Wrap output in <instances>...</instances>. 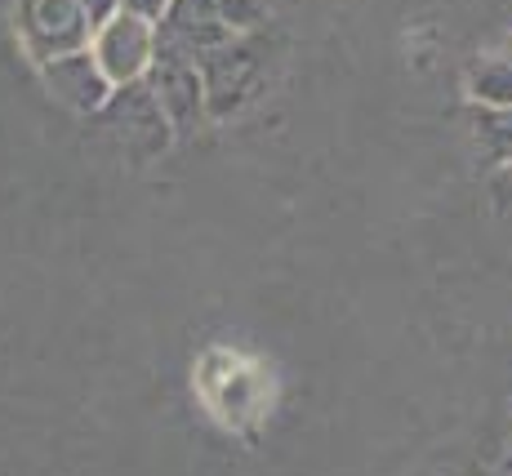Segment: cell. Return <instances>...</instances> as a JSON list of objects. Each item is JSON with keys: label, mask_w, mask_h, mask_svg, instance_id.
I'll use <instances>...</instances> for the list:
<instances>
[{"label": "cell", "mask_w": 512, "mask_h": 476, "mask_svg": "<svg viewBox=\"0 0 512 476\" xmlns=\"http://www.w3.org/2000/svg\"><path fill=\"white\" fill-rule=\"evenodd\" d=\"M165 5H170V0H121V9H130V14L147 18V23H156V18L165 14Z\"/></svg>", "instance_id": "30bf717a"}, {"label": "cell", "mask_w": 512, "mask_h": 476, "mask_svg": "<svg viewBox=\"0 0 512 476\" xmlns=\"http://www.w3.org/2000/svg\"><path fill=\"white\" fill-rule=\"evenodd\" d=\"M504 58H508V63H512V41H508V45H504Z\"/></svg>", "instance_id": "7c38bea8"}, {"label": "cell", "mask_w": 512, "mask_h": 476, "mask_svg": "<svg viewBox=\"0 0 512 476\" xmlns=\"http://www.w3.org/2000/svg\"><path fill=\"white\" fill-rule=\"evenodd\" d=\"M81 9H85V18L98 27L103 18H112L116 9H121V0H81Z\"/></svg>", "instance_id": "8fae6325"}, {"label": "cell", "mask_w": 512, "mask_h": 476, "mask_svg": "<svg viewBox=\"0 0 512 476\" xmlns=\"http://www.w3.org/2000/svg\"><path fill=\"white\" fill-rule=\"evenodd\" d=\"M98 116L107 121V130L139 156H152L170 143V121H165L161 103H156V94L147 89V81L116 85L112 94H107V103L98 107Z\"/></svg>", "instance_id": "277c9868"}, {"label": "cell", "mask_w": 512, "mask_h": 476, "mask_svg": "<svg viewBox=\"0 0 512 476\" xmlns=\"http://www.w3.org/2000/svg\"><path fill=\"white\" fill-rule=\"evenodd\" d=\"M152 27H156V54L187 58V63H201L210 49H219L223 41L236 36V27L223 18V9L214 0H170Z\"/></svg>", "instance_id": "3957f363"}, {"label": "cell", "mask_w": 512, "mask_h": 476, "mask_svg": "<svg viewBox=\"0 0 512 476\" xmlns=\"http://www.w3.org/2000/svg\"><path fill=\"white\" fill-rule=\"evenodd\" d=\"M90 54H94L98 72L107 76L112 89L143 81L152 58H156V27L147 23V18L130 14V9H116L112 18H103V23L94 27Z\"/></svg>", "instance_id": "6da1fadb"}, {"label": "cell", "mask_w": 512, "mask_h": 476, "mask_svg": "<svg viewBox=\"0 0 512 476\" xmlns=\"http://www.w3.org/2000/svg\"><path fill=\"white\" fill-rule=\"evenodd\" d=\"M147 89L156 94L170 130H192L205 116V85H201V67L187 63V58H170L156 54L152 67H147Z\"/></svg>", "instance_id": "5b68a950"}, {"label": "cell", "mask_w": 512, "mask_h": 476, "mask_svg": "<svg viewBox=\"0 0 512 476\" xmlns=\"http://www.w3.org/2000/svg\"><path fill=\"white\" fill-rule=\"evenodd\" d=\"M18 36L36 63L90 49L94 23L85 18L81 0H18Z\"/></svg>", "instance_id": "7a4b0ae2"}, {"label": "cell", "mask_w": 512, "mask_h": 476, "mask_svg": "<svg viewBox=\"0 0 512 476\" xmlns=\"http://www.w3.org/2000/svg\"><path fill=\"white\" fill-rule=\"evenodd\" d=\"M201 85H205V112L210 116H228L232 107L245 103V94L254 89V76H259V63H254L250 45L245 41H223L219 49L201 58Z\"/></svg>", "instance_id": "8992f818"}, {"label": "cell", "mask_w": 512, "mask_h": 476, "mask_svg": "<svg viewBox=\"0 0 512 476\" xmlns=\"http://www.w3.org/2000/svg\"><path fill=\"white\" fill-rule=\"evenodd\" d=\"M481 138L490 143V152L499 161H512V107L508 112H486L481 116Z\"/></svg>", "instance_id": "9c48e42d"}, {"label": "cell", "mask_w": 512, "mask_h": 476, "mask_svg": "<svg viewBox=\"0 0 512 476\" xmlns=\"http://www.w3.org/2000/svg\"><path fill=\"white\" fill-rule=\"evenodd\" d=\"M41 81L58 103L72 107V112H81V116H98V107H103L107 94H112V85H107V76L98 72L90 49H76V54L41 63Z\"/></svg>", "instance_id": "52a82bcc"}, {"label": "cell", "mask_w": 512, "mask_h": 476, "mask_svg": "<svg viewBox=\"0 0 512 476\" xmlns=\"http://www.w3.org/2000/svg\"><path fill=\"white\" fill-rule=\"evenodd\" d=\"M468 94L477 98L486 112H508L512 107V63L504 54L477 63L472 67V76H468Z\"/></svg>", "instance_id": "ba28073f"}]
</instances>
